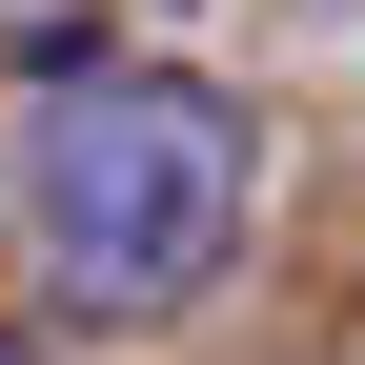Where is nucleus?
<instances>
[{
    "label": "nucleus",
    "instance_id": "nucleus-1",
    "mask_svg": "<svg viewBox=\"0 0 365 365\" xmlns=\"http://www.w3.org/2000/svg\"><path fill=\"white\" fill-rule=\"evenodd\" d=\"M0 203H21L61 325H182L264 223V102L203 61H41V143Z\"/></svg>",
    "mask_w": 365,
    "mask_h": 365
},
{
    "label": "nucleus",
    "instance_id": "nucleus-2",
    "mask_svg": "<svg viewBox=\"0 0 365 365\" xmlns=\"http://www.w3.org/2000/svg\"><path fill=\"white\" fill-rule=\"evenodd\" d=\"M0 365H41V345H21V325H0Z\"/></svg>",
    "mask_w": 365,
    "mask_h": 365
}]
</instances>
